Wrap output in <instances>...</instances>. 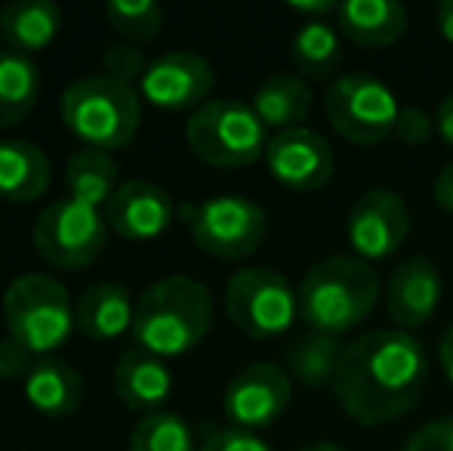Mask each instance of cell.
Wrapping results in <instances>:
<instances>
[{
	"mask_svg": "<svg viewBox=\"0 0 453 451\" xmlns=\"http://www.w3.org/2000/svg\"><path fill=\"white\" fill-rule=\"evenodd\" d=\"M429 384V355L417 334L376 328L342 346L334 393L361 427L392 424L419 402Z\"/></svg>",
	"mask_w": 453,
	"mask_h": 451,
	"instance_id": "6da1fadb",
	"label": "cell"
},
{
	"mask_svg": "<svg viewBox=\"0 0 453 451\" xmlns=\"http://www.w3.org/2000/svg\"><path fill=\"white\" fill-rule=\"evenodd\" d=\"M213 328V297L188 276H167L149 284L136 300L133 343L157 359H176L201 346Z\"/></svg>",
	"mask_w": 453,
	"mask_h": 451,
	"instance_id": "7a4b0ae2",
	"label": "cell"
},
{
	"mask_svg": "<svg viewBox=\"0 0 453 451\" xmlns=\"http://www.w3.org/2000/svg\"><path fill=\"white\" fill-rule=\"evenodd\" d=\"M382 294L380 272L355 253L318 260L299 284V319L309 331L342 338L376 309Z\"/></svg>",
	"mask_w": 453,
	"mask_h": 451,
	"instance_id": "3957f363",
	"label": "cell"
},
{
	"mask_svg": "<svg viewBox=\"0 0 453 451\" xmlns=\"http://www.w3.org/2000/svg\"><path fill=\"white\" fill-rule=\"evenodd\" d=\"M59 118L84 149L118 152L136 139L142 124V97L108 74H87L65 87Z\"/></svg>",
	"mask_w": 453,
	"mask_h": 451,
	"instance_id": "277c9868",
	"label": "cell"
},
{
	"mask_svg": "<svg viewBox=\"0 0 453 451\" xmlns=\"http://www.w3.org/2000/svg\"><path fill=\"white\" fill-rule=\"evenodd\" d=\"M6 338L22 343L31 355L47 359L62 349L78 328L72 294L62 282L43 272L19 276L4 294Z\"/></svg>",
	"mask_w": 453,
	"mask_h": 451,
	"instance_id": "5b68a950",
	"label": "cell"
},
{
	"mask_svg": "<svg viewBox=\"0 0 453 451\" xmlns=\"http://www.w3.org/2000/svg\"><path fill=\"white\" fill-rule=\"evenodd\" d=\"M188 149L210 167H247L265 158L269 136L259 114L241 99H210L185 124Z\"/></svg>",
	"mask_w": 453,
	"mask_h": 451,
	"instance_id": "8992f818",
	"label": "cell"
},
{
	"mask_svg": "<svg viewBox=\"0 0 453 451\" xmlns=\"http://www.w3.org/2000/svg\"><path fill=\"white\" fill-rule=\"evenodd\" d=\"M226 315L247 338H280L299 319V291L269 266H247L226 282Z\"/></svg>",
	"mask_w": 453,
	"mask_h": 451,
	"instance_id": "52a82bcc",
	"label": "cell"
},
{
	"mask_svg": "<svg viewBox=\"0 0 453 451\" xmlns=\"http://www.w3.org/2000/svg\"><path fill=\"white\" fill-rule=\"evenodd\" d=\"M324 112L346 143L376 145L395 133L401 105L386 81L370 72H349L327 84Z\"/></svg>",
	"mask_w": 453,
	"mask_h": 451,
	"instance_id": "ba28073f",
	"label": "cell"
},
{
	"mask_svg": "<svg viewBox=\"0 0 453 451\" xmlns=\"http://www.w3.org/2000/svg\"><path fill=\"white\" fill-rule=\"evenodd\" d=\"M182 217L197 251L216 260L253 257L269 232L265 211L244 195H213L197 205H185Z\"/></svg>",
	"mask_w": 453,
	"mask_h": 451,
	"instance_id": "9c48e42d",
	"label": "cell"
},
{
	"mask_svg": "<svg viewBox=\"0 0 453 451\" xmlns=\"http://www.w3.org/2000/svg\"><path fill=\"white\" fill-rule=\"evenodd\" d=\"M108 223L105 211L90 207L84 201L59 198L35 223V247L50 266L56 269H81L90 266L102 253L108 241Z\"/></svg>",
	"mask_w": 453,
	"mask_h": 451,
	"instance_id": "30bf717a",
	"label": "cell"
},
{
	"mask_svg": "<svg viewBox=\"0 0 453 451\" xmlns=\"http://www.w3.org/2000/svg\"><path fill=\"white\" fill-rule=\"evenodd\" d=\"M293 396V380L274 362H253L241 368L226 386L222 411L228 427L238 430H265L287 411Z\"/></svg>",
	"mask_w": 453,
	"mask_h": 451,
	"instance_id": "8fae6325",
	"label": "cell"
},
{
	"mask_svg": "<svg viewBox=\"0 0 453 451\" xmlns=\"http://www.w3.org/2000/svg\"><path fill=\"white\" fill-rule=\"evenodd\" d=\"M407 235H411V207L398 192L376 186L355 198L346 226V238L355 257L367 263L388 260L401 251Z\"/></svg>",
	"mask_w": 453,
	"mask_h": 451,
	"instance_id": "7c38bea8",
	"label": "cell"
},
{
	"mask_svg": "<svg viewBox=\"0 0 453 451\" xmlns=\"http://www.w3.org/2000/svg\"><path fill=\"white\" fill-rule=\"evenodd\" d=\"M216 87V72L201 53L173 50L151 59L145 78L139 81V97L155 109L167 112H197L210 103Z\"/></svg>",
	"mask_w": 453,
	"mask_h": 451,
	"instance_id": "4fadbf2b",
	"label": "cell"
},
{
	"mask_svg": "<svg viewBox=\"0 0 453 451\" xmlns=\"http://www.w3.org/2000/svg\"><path fill=\"white\" fill-rule=\"evenodd\" d=\"M334 149L309 127L274 133L265 149V167L290 192H315L334 176Z\"/></svg>",
	"mask_w": 453,
	"mask_h": 451,
	"instance_id": "5bb4252c",
	"label": "cell"
},
{
	"mask_svg": "<svg viewBox=\"0 0 453 451\" xmlns=\"http://www.w3.org/2000/svg\"><path fill=\"white\" fill-rule=\"evenodd\" d=\"M176 217L167 189L149 180H124L105 205V223L127 241H151L164 235Z\"/></svg>",
	"mask_w": 453,
	"mask_h": 451,
	"instance_id": "9a60e30c",
	"label": "cell"
},
{
	"mask_svg": "<svg viewBox=\"0 0 453 451\" xmlns=\"http://www.w3.org/2000/svg\"><path fill=\"white\" fill-rule=\"evenodd\" d=\"M444 294V278L438 266L423 253L401 260L386 284V309L401 331L426 325L435 315Z\"/></svg>",
	"mask_w": 453,
	"mask_h": 451,
	"instance_id": "2e32d148",
	"label": "cell"
},
{
	"mask_svg": "<svg viewBox=\"0 0 453 451\" xmlns=\"http://www.w3.org/2000/svg\"><path fill=\"white\" fill-rule=\"evenodd\" d=\"M114 393L130 411L139 415H155L173 393V377L164 359L145 353L139 346H130L114 362Z\"/></svg>",
	"mask_w": 453,
	"mask_h": 451,
	"instance_id": "e0dca14e",
	"label": "cell"
},
{
	"mask_svg": "<svg viewBox=\"0 0 453 451\" xmlns=\"http://www.w3.org/2000/svg\"><path fill=\"white\" fill-rule=\"evenodd\" d=\"M133 319H136V300L120 282H93L74 303L78 331L99 343L118 340L120 334L133 331Z\"/></svg>",
	"mask_w": 453,
	"mask_h": 451,
	"instance_id": "ac0fdd59",
	"label": "cell"
},
{
	"mask_svg": "<svg viewBox=\"0 0 453 451\" xmlns=\"http://www.w3.org/2000/svg\"><path fill=\"white\" fill-rule=\"evenodd\" d=\"M407 6L398 0H342L336 10V25L355 47L382 50L401 41L407 31Z\"/></svg>",
	"mask_w": 453,
	"mask_h": 451,
	"instance_id": "d6986e66",
	"label": "cell"
},
{
	"mask_svg": "<svg viewBox=\"0 0 453 451\" xmlns=\"http://www.w3.org/2000/svg\"><path fill=\"white\" fill-rule=\"evenodd\" d=\"M22 390L28 405L43 417H68L81 408V396H84V380H81L78 368L68 362L47 355L37 359L28 377L22 380Z\"/></svg>",
	"mask_w": 453,
	"mask_h": 451,
	"instance_id": "ffe728a7",
	"label": "cell"
},
{
	"mask_svg": "<svg viewBox=\"0 0 453 451\" xmlns=\"http://www.w3.org/2000/svg\"><path fill=\"white\" fill-rule=\"evenodd\" d=\"M50 189V158L28 139H0V201L31 205Z\"/></svg>",
	"mask_w": 453,
	"mask_h": 451,
	"instance_id": "44dd1931",
	"label": "cell"
},
{
	"mask_svg": "<svg viewBox=\"0 0 453 451\" xmlns=\"http://www.w3.org/2000/svg\"><path fill=\"white\" fill-rule=\"evenodd\" d=\"M62 28V10L53 0H12L0 10V37L22 56L43 53Z\"/></svg>",
	"mask_w": 453,
	"mask_h": 451,
	"instance_id": "7402d4cb",
	"label": "cell"
},
{
	"mask_svg": "<svg viewBox=\"0 0 453 451\" xmlns=\"http://www.w3.org/2000/svg\"><path fill=\"white\" fill-rule=\"evenodd\" d=\"M311 103H315V97H311L309 81L290 72H278L257 87L250 105L265 124V130L284 133L293 127H303V121L311 112Z\"/></svg>",
	"mask_w": 453,
	"mask_h": 451,
	"instance_id": "603a6c76",
	"label": "cell"
},
{
	"mask_svg": "<svg viewBox=\"0 0 453 451\" xmlns=\"http://www.w3.org/2000/svg\"><path fill=\"white\" fill-rule=\"evenodd\" d=\"M65 189L68 198L84 201L90 207L105 211V205L111 201V195L120 189V167L114 161L111 152L99 149H78L65 164Z\"/></svg>",
	"mask_w": 453,
	"mask_h": 451,
	"instance_id": "cb8c5ba5",
	"label": "cell"
},
{
	"mask_svg": "<svg viewBox=\"0 0 453 451\" xmlns=\"http://www.w3.org/2000/svg\"><path fill=\"white\" fill-rule=\"evenodd\" d=\"M41 99V68L22 53L0 50V130L25 121Z\"/></svg>",
	"mask_w": 453,
	"mask_h": 451,
	"instance_id": "d4e9b609",
	"label": "cell"
},
{
	"mask_svg": "<svg viewBox=\"0 0 453 451\" xmlns=\"http://www.w3.org/2000/svg\"><path fill=\"white\" fill-rule=\"evenodd\" d=\"M290 59L296 74L305 81H334L342 62V37L327 19L321 22H303L293 35Z\"/></svg>",
	"mask_w": 453,
	"mask_h": 451,
	"instance_id": "484cf974",
	"label": "cell"
},
{
	"mask_svg": "<svg viewBox=\"0 0 453 451\" xmlns=\"http://www.w3.org/2000/svg\"><path fill=\"white\" fill-rule=\"evenodd\" d=\"M342 338H327V334L305 331L287 346V371L293 380L303 386L321 390V386H334L336 368L342 359Z\"/></svg>",
	"mask_w": 453,
	"mask_h": 451,
	"instance_id": "4316f807",
	"label": "cell"
},
{
	"mask_svg": "<svg viewBox=\"0 0 453 451\" xmlns=\"http://www.w3.org/2000/svg\"><path fill=\"white\" fill-rule=\"evenodd\" d=\"M195 430L188 421L173 411H155L145 415L142 421L133 427L130 448L127 451H197Z\"/></svg>",
	"mask_w": 453,
	"mask_h": 451,
	"instance_id": "83f0119b",
	"label": "cell"
},
{
	"mask_svg": "<svg viewBox=\"0 0 453 451\" xmlns=\"http://www.w3.org/2000/svg\"><path fill=\"white\" fill-rule=\"evenodd\" d=\"M108 25L124 37L127 43H145L161 31L164 6L155 0H108L105 6Z\"/></svg>",
	"mask_w": 453,
	"mask_h": 451,
	"instance_id": "f1b7e54d",
	"label": "cell"
},
{
	"mask_svg": "<svg viewBox=\"0 0 453 451\" xmlns=\"http://www.w3.org/2000/svg\"><path fill=\"white\" fill-rule=\"evenodd\" d=\"M149 66L151 62L145 59L142 50L127 41L108 43L105 53H102V74H108V78L120 81V84H127V87H139V81L145 78Z\"/></svg>",
	"mask_w": 453,
	"mask_h": 451,
	"instance_id": "f546056e",
	"label": "cell"
},
{
	"mask_svg": "<svg viewBox=\"0 0 453 451\" xmlns=\"http://www.w3.org/2000/svg\"><path fill=\"white\" fill-rule=\"evenodd\" d=\"M197 451H272V448L265 446L257 433H250V430L219 427V430H210V433L203 436V442Z\"/></svg>",
	"mask_w": 453,
	"mask_h": 451,
	"instance_id": "4dcf8cb0",
	"label": "cell"
},
{
	"mask_svg": "<svg viewBox=\"0 0 453 451\" xmlns=\"http://www.w3.org/2000/svg\"><path fill=\"white\" fill-rule=\"evenodd\" d=\"M435 130V118L429 112L417 109V105H401L398 124H395V136L401 139L404 145H423L432 139Z\"/></svg>",
	"mask_w": 453,
	"mask_h": 451,
	"instance_id": "1f68e13d",
	"label": "cell"
},
{
	"mask_svg": "<svg viewBox=\"0 0 453 451\" xmlns=\"http://www.w3.org/2000/svg\"><path fill=\"white\" fill-rule=\"evenodd\" d=\"M404 451H453V417H435L407 439Z\"/></svg>",
	"mask_w": 453,
	"mask_h": 451,
	"instance_id": "d6a6232c",
	"label": "cell"
},
{
	"mask_svg": "<svg viewBox=\"0 0 453 451\" xmlns=\"http://www.w3.org/2000/svg\"><path fill=\"white\" fill-rule=\"evenodd\" d=\"M35 355L12 338H0V380H25L35 368Z\"/></svg>",
	"mask_w": 453,
	"mask_h": 451,
	"instance_id": "836d02e7",
	"label": "cell"
},
{
	"mask_svg": "<svg viewBox=\"0 0 453 451\" xmlns=\"http://www.w3.org/2000/svg\"><path fill=\"white\" fill-rule=\"evenodd\" d=\"M290 10L305 16V22H321V19L334 16L340 4H334V0H290Z\"/></svg>",
	"mask_w": 453,
	"mask_h": 451,
	"instance_id": "e575fe53",
	"label": "cell"
},
{
	"mask_svg": "<svg viewBox=\"0 0 453 451\" xmlns=\"http://www.w3.org/2000/svg\"><path fill=\"white\" fill-rule=\"evenodd\" d=\"M432 195H435V205L441 207V211L453 214V161L441 167V174H438Z\"/></svg>",
	"mask_w": 453,
	"mask_h": 451,
	"instance_id": "d590c367",
	"label": "cell"
},
{
	"mask_svg": "<svg viewBox=\"0 0 453 451\" xmlns=\"http://www.w3.org/2000/svg\"><path fill=\"white\" fill-rule=\"evenodd\" d=\"M435 130H438V136H441L444 143H448L450 149H453V93H448V97L441 99V105H438Z\"/></svg>",
	"mask_w": 453,
	"mask_h": 451,
	"instance_id": "8d00e7d4",
	"label": "cell"
},
{
	"mask_svg": "<svg viewBox=\"0 0 453 451\" xmlns=\"http://www.w3.org/2000/svg\"><path fill=\"white\" fill-rule=\"evenodd\" d=\"M438 362H441L444 377L453 384V325L441 334V340H438Z\"/></svg>",
	"mask_w": 453,
	"mask_h": 451,
	"instance_id": "74e56055",
	"label": "cell"
},
{
	"mask_svg": "<svg viewBox=\"0 0 453 451\" xmlns=\"http://www.w3.org/2000/svg\"><path fill=\"white\" fill-rule=\"evenodd\" d=\"M438 31L453 47V0H441L438 4Z\"/></svg>",
	"mask_w": 453,
	"mask_h": 451,
	"instance_id": "f35d334b",
	"label": "cell"
},
{
	"mask_svg": "<svg viewBox=\"0 0 453 451\" xmlns=\"http://www.w3.org/2000/svg\"><path fill=\"white\" fill-rule=\"evenodd\" d=\"M296 451H346V448H342V446H336V442H311V446L296 448Z\"/></svg>",
	"mask_w": 453,
	"mask_h": 451,
	"instance_id": "ab89813d",
	"label": "cell"
},
{
	"mask_svg": "<svg viewBox=\"0 0 453 451\" xmlns=\"http://www.w3.org/2000/svg\"><path fill=\"white\" fill-rule=\"evenodd\" d=\"M0 41H4V37H0Z\"/></svg>",
	"mask_w": 453,
	"mask_h": 451,
	"instance_id": "60d3db41",
	"label": "cell"
}]
</instances>
